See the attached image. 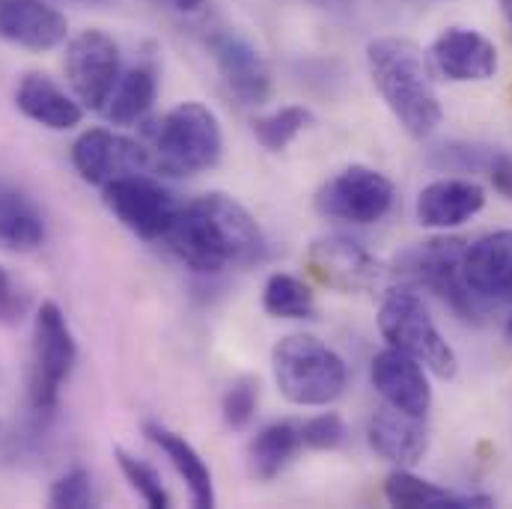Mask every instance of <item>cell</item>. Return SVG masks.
Returning a JSON list of instances; mask_svg holds the SVG:
<instances>
[{
    "label": "cell",
    "instance_id": "ffe728a7",
    "mask_svg": "<svg viewBox=\"0 0 512 509\" xmlns=\"http://www.w3.org/2000/svg\"><path fill=\"white\" fill-rule=\"evenodd\" d=\"M15 105L18 111L39 123V126L51 128V131H66V128H75L81 123L84 111L81 105L66 96L48 75L42 72H27L18 87H15Z\"/></svg>",
    "mask_w": 512,
    "mask_h": 509
},
{
    "label": "cell",
    "instance_id": "74e56055",
    "mask_svg": "<svg viewBox=\"0 0 512 509\" xmlns=\"http://www.w3.org/2000/svg\"><path fill=\"white\" fill-rule=\"evenodd\" d=\"M313 3H319V6H325V9H340V6H349V0H313Z\"/></svg>",
    "mask_w": 512,
    "mask_h": 509
},
{
    "label": "cell",
    "instance_id": "44dd1931",
    "mask_svg": "<svg viewBox=\"0 0 512 509\" xmlns=\"http://www.w3.org/2000/svg\"><path fill=\"white\" fill-rule=\"evenodd\" d=\"M45 242V218L39 206L12 182H0V248L30 254Z\"/></svg>",
    "mask_w": 512,
    "mask_h": 509
},
{
    "label": "cell",
    "instance_id": "d4e9b609",
    "mask_svg": "<svg viewBox=\"0 0 512 509\" xmlns=\"http://www.w3.org/2000/svg\"><path fill=\"white\" fill-rule=\"evenodd\" d=\"M304 447L301 441V426L280 420L265 426L248 447V462H251V474L256 480H274L292 459L295 453Z\"/></svg>",
    "mask_w": 512,
    "mask_h": 509
},
{
    "label": "cell",
    "instance_id": "d6986e66",
    "mask_svg": "<svg viewBox=\"0 0 512 509\" xmlns=\"http://www.w3.org/2000/svg\"><path fill=\"white\" fill-rule=\"evenodd\" d=\"M367 438L379 456L396 465H417L429 447V432L423 426V417L405 414L393 405H384L370 417Z\"/></svg>",
    "mask_w": 512,
    "mask_h": 509
},
{
    "label": "cell",
    "instance_id": "603a6c76",
    "mask_svg": "<svg viewBox=\"0 0 512 509\" xmlns=\"http://www.w3.org/2000/svg\"><path fill=\"white\" fill-rule=\"evenodd\" d=\"M384 498L393 507L402 509H483L492 507V498L486 495H459L450 489H441L429 480H420L408 471H393L384 483Z\"/></svg>",
    "mask_w": 512,
    "mask_h": 509
},
{
    "label": "cell",
    "instance_id": "8fae6325",
    "mask_svg": "<svg viewBox=\"0 0 512 509\" xmlns=\"http://www.w3.org/2000/svg\"><path fill=\"white\" fill-rule=\"evenodd\" d=\"M206 45L215 57V66L227 90L248 108H259L271 96V69L254 45L236 30L218 27L206 36Z\"/></svg>",
    "mask_w": 512,
    "mask_h": 509
},
{
    "label": "cell",
    "instance_id": "d6a6232c",
    "mask_svg": "<svg viewBox=\"0 0 512 509\" xmlns=\"http://www.w3.org/2000/svg\"><path fill=\"white\" fill-rule=\"evenodd\" d=\"M301 441L310 450H334L346 441V426L337 414H319L301 426Z\"/></svg>",
    "mask_w": 512,
    "mask_h": 509
},
{
    "label": "cell",
    "instance_id": "f546056e",
    "mask_svg": "<svg viewBox=\"0 0 512 509\" xmlns=\"http://www.w3.org/2000/svg\"><path fill=\"white\" fill-rule=\"evenodd\" d=\"M48 504L60 509H87L93 507V480L84 468L66 471L48 492Z\"/></svg>",
    "mask_w": 512,
    "mask_h": 509
},
{
    "label": "cell",
    "instance_id": "e0dca14e",
    "mask_svg": "<svg viewBox=\"0 0 512 509\" xmlns=\"http://www.w3.org/2000/svg\"><path fill=\"white\" fill-rule=\"evenodd\" d=\"M373 384L387 405L405 414L426 417V411L432 408V387L423 373V364L393 346L373 358Z\"/></svg>",
    "mask_w": 512,
    "mask_h": 509
},
{
    "label": "cell",
    "instance_id": "9a60e30c",
    "mask_svg": "<svg viewBox=\"0 0 512 509\" xmlns=\"http://www.w3.org/2000/svg\"><path fill=\"white\" fill-rule=\"evenodd\" d=\"M432 63L435 69L453 81V84H468V81H489L498 72V51L495 45L468 27H447L438 33L432 42Z\"/></svg>",
    "mask_w": 512,
    "mask_h": 509
},
{
    "label": "cell",
    "instance_id": "ab89813d",
    "mask_svg": "<svg viewBox=\"0 0 512 509\" xmlns=\"http://www.w3.org/2000/svg\"><path fill=\"white\" fill-rule=\"evenodd\" d=\"M507 337L512 340V319H510V325H507Z\"/></svg>",
    "mask_w": 512,
    "mask_h": 509
},
{
    "label": "cell",
    "instance_id": "7c38bea8",
    "mask_svg": "<svg viewBox=\"0 0 512 509\" xmlns=\"http://www.w3.org/2000/svg\"><path fill=\"white\" fill-rule=\"evenodd\" d=\"M72 164L84 182L105 185L117 176L143 173L152 161L143 143L108 128H90L72 143Z\"/></svg>",
    "mask_w": 512,
    "mask_h": 509
},
{
    "label": "cell",
    "instance_id": "f1b7e54d",
    "mask_svg": "<svg viewBox=\"0 0 512 509\" xmlns=\"http://www.w3.org/2000/svg\"><path fill=\"white\" fill-rule=\"evenodd\" d=\"M117 462H120L123 477L131 483V489L143 498V504H146V507H152V509L170 507V495H167V489H164V483H161V477H158V471H155L152 465H146L143 459L131 456V453L123 450V447H117Z\"/></svg>",
    "mask_w": 512,
    "mask_h": 509
},
{
    "label": "cell",
    "instance_id": "e575fe53",
    "mask_svg": "<svg viewBox=\"0 0 512 509\" xmlns=\"http://www.w3.org/2000/svg\"><path fill=\"white\" fill-rule=\"evenodd\" d=\"M489 179H492V185H495V191L501 194V197H507L512 200V155L510 152H495V158H492V164H489V173H486Z\"/></svg>",
    "mask_w": 512,
    "mask_h": 509
},
{
    "label": "cell",
    "instance_id": "8992f818",
    "mask_svg": "<svg viewBox=\"0 0 512 509\" xmlns=\"http://www.w3.org/2000/svg\"><path fill=\"white\" fill-rule=\"evenodd\" d=\"M78 361V346L69 331L63 310L54 301H45L33 319V352H30V408L36 417H51L60 402L63 382L69 379Z\"/></svg>",
    "mask_w": 512,
    "mask_h": 509
},
{
    "label": "cell",
    "instance_id": "52a82bcc",
    "mask_svg": "<svg viewBox=\"0 0 512 509\" xmlns=\"http://www.w3.org/2000/svg\"><path fill=\"white\" fill-rule=\"evenodd\" d=\"M465 248L468 242L453 239V236L420 242L396 259V274L435 292L456 316L471 322L483 316V301H477L474 292L465 286V277H462Z\"/></svg>",
    "mask_w": 512,
    "mask_h": 509
},
{
    "label": "cell",
    "instance_id": "4316f807",
    "mask_svg": "<svg viewBox=\"0 0 512 509\" xmlns=\"http://www.w3.org/2000/svg\"><path fill=\"white\" fill-rule=\"evenodd\" d=\"M313 123V114L301 105H286L268 117H259L254 123L256 140L268 149V152H283L304 128Z\"/></svg>",
    "mask_w": 512,
    "mask_h": 509
},
{
    "label": "cell",
    "instance_id": "277c9868",
    "mask_svg": "<svg viewBox=\"0 0 512 509\" xmlns=\"http://www.w3.org/2000/svg\"><path fill=\"white\" fill-rule=\"evenodd\" d=\"M158 167L173 176H194L218 167L224 134L218 117L200 102H182L161 117L152 131Z\"/></svg>",
    "mask_w": 512,
    "mask_h": 509
},
{
    "label": "cell",
    "instance_id": "cb8c5ba5",
    "mask_svg": "<svg viewBox=\"0 0 512 509\" xmlns=\"http://www.w3.org/2000/svg\"><path fill=\"white\" fill-rule=\"evenodd\" d=\"M155 96H158L155 72L149 66H131L128 72L120 75V81L102 111L114 126H134L152 111Z\"/></svg>",
    "mask_w": 512,
    "mask_h": 509
},
{
    "label": "cell",
    "instance_id": "d590c367",
    "mask_svg": "<svg viewBox=\"0 0 512 509\" xmlns=\"http://www.w3.org/2000/svg\"><path fill=\"white\" fill-rule=\"evenodd\" d=\"M167 3L179 12H197L203 6V0H167Z\"/></svg>",
    "mask_w": 512,
    "mask_h": 509
},
{
    "label": "cell",
    "instance_id": "2e32d148",
    "mask_svg": "<svg viewBox=\"0 0 512 509\" xmlns=\"http://www.w3.org/2000/svg\"><path fill=\"white\" fill-rule=\"evenodd\" d=\"M69 21L45 0H0V39L27 48L51 51L66 42Z\"/></svg>",
    "mask_w": 512,
    "mask_h": 509
},
{
    "label": "cell",
    "instance_id": "7402d4cb",
    "mask_svg": "<svg viewBox=\"0 0 512 509\" xmlns=\"http://www.w3.org/2000/svg\"><path fill=\"white\" fill-rule=\"evenodd\" d=\"M146 435L170 459V465L188 486L194 507H215V483H212V471H209L206 459L179 432H173L161 423H146Z\"/></svg>",
    "mask_w": 512,
    "mask_h": 509
},
{
    "label": "cell",
    "instance_id": "ac0fdd59",
    "mask_svg": "<svg viewBox=\"0 0 512 509\" xmlns=\"http://www.w3.org/2000/svg\"><path fill=\"white\" fill-rule=\"evenodd\" d=\"M486 206V191L459 176L438 179L426 185L417 197V221L432 230H450L471 221Z\"/></svg>",
    "mask_w": 512,
    "mask_h": 509
},
{
    "label": "cell",
    "instance_id": "5b68a950",
    "mask_svg": "<svg viewBox=\"0 0 512 509\" xmlns=\"http://www.w3.org/2000/svg\"><path fill=\"white\" fill-rule=\"evenodd\" d=\"M379 328L393 349L411 355L426 370H432L438 379L456 376V370H459L456 352L435 328V322L417 292H411V289L387 292L382 310H379Z\"/></svg>",
    "mask_w": 512,
    "mask_h": 509
},
{
    "label": "cell",
    "instance_id": "6da1fadb",
    "mask_svg": "<svg viewBox=\"0 0 512 509\" xmlns=\"http://www.w3.org/2000/svg\"><path fill=\"white\" fill-rule=\"evenodd\" d=\"M161 242L197 274L251 268L268 256V242L254 215L221 191L185 203Z\"/></svg>",
    "mask_w": 512,
    "mask_h": 509
},
{
    "label": "cell",
    "instance_id": "7a4b0ae2",
    "mask_svg": "<svg viewBox=\"0 0 512 509\" xmlns=\"http://www.w3.org/2000/svg\"><path fill=\"white\" fill-rule=\"evenodd\" d=\"M367 66L384 105L411 137L423 140L441 126L444 111L417 42L382 36L367 45Z\"/></svg>",
    "mask_w": 512,
    "mask_h": 509
},
{
    "label": "cell",
    "instance_id": "5bb4252c",
    "mask_svg": "<svg viewBox=\"0 0 512 509\" xmlns=\"http://www.w3.org/2000/svg\"><path fill=\"white\" fill-rule=\"evenodd\" d=\"M465 286L483 304H512V230L477 239L462 256Z\"/></svg>",
    "mask_w": 512,
    "mask_h": 509
},
{
    "label": "cell",
    "instance_id": "484cf974",
    "mask_svg": "<svg viewBox=\"0 0 512 509\" xmlns=\"http://www.w3.org/2000/svg\"><path fill=\"white\" fill-rule=\"evenodd\" d=\"M262 307L274 319H313L316 298L310 286L292 274H271L262 289Z\"/></svg>",
    "mask_w": 512,
    "mask_h": 509
},
{
    "label": "cell",
    "instance_id": "8d00e7d4",
    "mask_svg": "<svg viewBox=\"0 0 512 509\" xmlns=\"http://www.w3.org/2000/svg\"><path fill=\"white\" fill-rule=\"evenodd\" d=\"M498 3H501L504 21H507V27H510V33H512V0H498Z\"/></svg>",
    "mask_w": 512,
    "mask_h": 509
},
{
    "label": "cell",
    "instance_id": "3957f363",
    "mask_svg": "<svg viewBox=\"0 0 512 509\" xmlns=\"http://www.w3.org/2000/svg\"><path fill=\"white\" fill-rule=\"evenodd\" d=\"M274 382L295 405H331L349 384L346 361L310 334H289L271 355Z\"/></svg>",
    "mask_w": 512,
    "mask_h": 509
},
{
    "label": "cell",
    "instance_id": "9c48e42d",
    "mask_svg": "<svg viewBox=\"0 0 512 509\" xmlns=\"http://www.w3.org/2000/svg\"><path fill=\"white\" fill-rule=\"evenodd\" d=\"M393 200H396V191L384 173L364 164H352L319 188L316 209L334 221L376 224L393 209Z\"/></svg>",
    "mask_w": 512,
    "mask_h": 509
},
{
    "label": "cell",
    "instance_id": "60d3db41",
    "mask_svg": "<svg viewBox=\"0 0 512 509\" xmlns=\"http://www.w3.org/2000/svg\"><path fill=\"white\" fill-rule=\"evenodd\" d=\"M0 384H3V376H0Z\"/></svg>",
    "mask_w": 512,
    "mask_h": 509
},
{
    "label": "cell",
    "instance_id": "1f68e13d",
    "mask_svg": "<svg viewBox=\"0 0 512 509\" xmlns=\"http://www.w3.org/2000/svg\"><path fill=\"white\" fill-rule=\"evenodd\" d=\"M39 429H21V426H12V423H3L0 420V468L6 465H21L27 462L30 456L39 453Z\"/></svg>",
    "mask_w": 512,
    "mask_h": 509
},
{
    "label": "cell",
    "instance_id": "ba28073f",
    "mask_svg": "<svg viewBox=\"0 0 512 509\" xmlns=\"http://www.w3.org/2000/svg\"><path fill=\"white\" fill-rule=\"evenodd\" d=\"M105 206L117 215V221L140 239H164L170 224L176 221L182 203L173 191H167L161 182L146 179L140 173L117 176L102 185Z\"/></svg>",
    "mask_w": 512,
    "mask_h": 509
},
{
    "label": "cell",
    "instance_id": "4dcf8cb0",
    "mask_svg": "<svg viewBox=\"0 0 512 509\" xmlns=\"http://www.w3.org/2000/svg\"><path fill=\"white\" fill-rule=\"evenodd\" d=\"M256 402H259L256 382H251V379L236 382L227 393H224V402H221L224 423H227L230 429H248L256 414Z\"/></svg>",
    "mask_w": 512,
    "mask_h": 509
},
{
    "label": "cell",
    "instance_id": "30bf717a",
    "mask_svg": "<svg viewBox=\"0 0 512 509\" xmlns=\"http://www.w3.org/2000/svg\"><path fill=\"white\" fill-rule=\"evenodd\" d=\"M120 48L102 30L78 33L66 48V78L78 102L90 111H102L120 81Z\"/></svg>",
    "mask_w": 512,
    "mask_h": 509
},
{
    "label": "cell",
    "instance_id": "836d02e7",
    "mask_svg": "<svg viewBox=\"0 0 512 509\" xmlns=\"http://www.w3.org/2000/svg\"><path fill=\"white\" fill-rule=\"evenodd\" d=\"M24 310H27V295L12 283L9 271L0 265V322H3V325L21 322Z\"/></svg>",
    "mask_w": 512,
    "mask_h": 509
},
{
    "label": "cell",
    "instance_id": "4fadbf2b",
    "mask_svg": "<svg viewBox=\"0 0 512 509\" xmlns=\"http://www.w3.org/2000/svg\"><path fill=\"white\" fill-rule=\"evenodd\" d=\"M310 274L337 292H367L379 283L382 265L361 242L346 236H325L316 239L307 251Z\"/></svg>",
    "mask_w": 512,
    "mask_h": 509
},
{
    "label": "cell",
    "instance_id": "f35d334b",
    "mask_svg": "<svg viewBox=\"0 0 512 509\" xmlns=\"http://www.w3.org/2000/svg\"><path fill=\"white\" fill-rule=\"evenodd\" d=\"M69 3H84V6H111L114 0H69Z\"/></svg>",
    "mask_w": 512,
    "mask_h": 509
},
{
    "label": "cell",
    "instance_id": "83f0119b",
    "mask_svg": "<svg viewBox=\"0 0 512 509\" xmlns=\"http://www.w3.org/2000/svg\"><path fill=\"white\" fill-rule=\"evenodd\" d=\"M495 152L498 149H492V146L450 140V143H441L432 149L429 164L438 170H447V173H489Z\"/></svg>",
    "mask_w": 512,
    "mask_h": 509
}]
</instances>
